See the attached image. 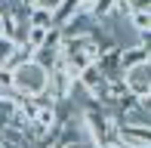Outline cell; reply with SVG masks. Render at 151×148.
<instances>
[{
	"label": "cell",
	"mask_w": 151,
	"mask_h": 148,
	"mask_svg": "<svg viewBox=\"0 0 151 148\" xmlns=\"http://www.w3.org/2000/svg\"><path fill=\"white\" fill-rule=\"evenodd\" d=\"M12 83H16L19 93H25V96L34 99V96H40V93H46V86H50V71L31 59V62L12 68Z\"/></svg>",
	"instance_id": "cell-1"
},
{
	"label": "cell",
	"mask_w": 151,
	"mask_h": 148,
	"mask_svg": "<svg viewBox=\"0 0 151 148\" xmlns=\"http://www.w3.org/2000/svg\"><path fill=\"white\" fill-rule=\"evenodd\" d=\"M117 136H120L123 145H133V148L151 145V124H145V120H129V124H120Z\"/></svg>",
	"instance_id": "cell-2"
},
{
	"label": "cell",
	"mask_w": 151,
	"mask_h": 148,
	"mask_svg": "<svg viewBox=\"0 0 151 148\" xmlns=\"http://www.w3.org/2000/svg\"><path fill=\"white\" fill-rule=\"evenodd\" d=\"M96 65H99V71L105 74L108 80L123 77V68H120V46H117V43H114V46H108V50L99 56V62H96Z\"/></svg>",
	"instance_id": "cell-3"
},
{
	"label": "cell",
	"mask_w": 151,
	"mask_h": 148,
	"mask_svg": "<svg viewBox=\"0 0 151 148\" xmlns=\"http://www.w3.org/2000/svg\"><path fill=\"white\" fill-rule=\"evenodd\" d=\"M148 59H151L148 50H142L139 43H133V46H120V68H123V71L139 68V65H145Z\"/></svg>",
	"instance_id": "cell-4"
},
{
	"label": "cell",
	"mask_w": 151,
	"mask_h": 148,
	"mask_svg": "<svg viewBox=\"0 0 151 148\" xmlns=\"http://www.w3.org/2000/svg\"><path fill=\"white\" fill-rule=\"evenodd\" d=\"M74 12H80V0H62L56 9H52V28H62Z\"/></svg>",
	"instance_id": "cell-5"
},
{
	"label": "cell",
	"mask_w": 151,
	"mask_h": 148,
	"mask_svg": "<svg viewBox=\"0 0 151 148\" xmlns=\"http://www.w3.org/2000/svg\"><path fill=\"white\" fill-rule=\"evenodd\" d=\"M34 62L50 71L52 65L59 62V46H40V50H34Z\"/></svg>",
	"instance_id": "cell-6"
},
{
	"label": "cell",
	"mask_w": 151,
	"mask_h": 148,
	"mask_svg": "<svg viewBox=\"0 0 151 148\" xmlns=\"http://www.w3.org/2000/svg\"><path fill=\"white\" fill-rule=\"evenodd\" d=\"M31 59H34V50H31L28 43H19V46H16V52H12V59L3 65V68H19V65L31 62Z\"/></svg>",
	"instance_id": "cell-7"
},
{
	"label": "cell",
	"mask_w": 151,
	"mask_h": 148,
	"mask_svg": "<svg viewBox=\"0 0 151 148\" xmlns=\"http://www.w3.org/2000/svg\"><path fill=\"white\" fill-rule=\"evenodd\" d=\"M46 34H50V28H37V25H28V34H25V43H28L31 50H40V46L46 43Z\"/></svg>",
	"instance_id": "cell-8"
},
{
	"label": "cell",
	"mask_w": 151,
	"mask_h": 148,
	"mask_svg": "<svg viewBox=\"0 0 151 148\" xmlns=\"http://www.w3.org/2000/svg\"><path fill=\"white\" fill-rule=\"evenodd\" d=\"M114 3H117V0H93L90 16L96 19V22H102V19H108V16L114 12Z\"/></svg>",
	"instance_id": "cell-9"
},
{
	"label": "cell",
	"mask_w": 151,
	"mask_h": 148,
	"mask_svg": "<svg viewBox=\"0 0 151 148\" xmlns=\"http://www.w3.org/2000/svg\"><path fill=\"white\" fill-rule=\"evenodd\" d=\"M127 22L133 25V31H136V34H139V31H148V28H151V12H145V9H133Z\"/></svg>",
	"instance_id": "cell-10"
},
{
	"label": "cell",
	"mask_w": 151,
	"mask_h": 148,
	"mask_svg": "<svg viewBox=\"0 0 151 148\" xmlns=\"http://www.w3.org/2000/svg\"><path fill=\"white\" fill-rule=\"evenodd\" d=\"M28 22L37 25V28H52V12L50 9H40V6H34L28 12Z\"/></svg>",
	"instance_id": "cell-11"
},
{
	"label": "cell",
	"mask_w": 151,
	"mask_h": 148,
	"mask_svg": "<svg viewBox=\"0 0 151 148\" xmlns=\"http://www.w3.org/2000/svg\"><path fill=\"white\" fill-rule=\"evenodd\" d=\"M16 46H19V43H16L12 37H6V34L0 37V68H3V65L9 62V59H12V52H16Z\"/></svg>",
	"instance_id": "cell-12"
},
{
	"label": "cell",
	"mask_w": 151,
	"mask_h": 148,
	"mask_svg": "<svg viewBox=\"0 0 151 148\" xmlns=\"http://www.w3.org/2000/svg\"><path fill=\"white\" fill-rule=\"evenodd\" d=\"M16 90V83H12V68H0V93H9Z\"/></svg>",
	"instance_id": "cell-13"
},
{
	"label": "cell",
	"mask_w": 151,
	"mask_h": 148,
	"mask_svg": "<svg viewBox=\"0 0 151 148\" xmlns=\"http://www.w3.org/2000/svg\"><path fill=\"white\" fill-rule=\"evenodd\" d=\"M129 12H133V0H117L111 16H123V19H129Z\"/></svg>",
	"instance_id": "cell-14"
},
{
	"label": "cell",
	"mask_w": 151,
	"mask_h": 148,
	"mask_svg": "<svg viewBox=\"0 0 151 148\" xmlns=\"http://www.w3.org/2000/svg\"><path fill=\"white\" fill-rule=\"evenodd\" d=\"M136 43H139L142 50H148V56H151V28L148 31H139V40H136Z\"/></svg>",
	"instance_id": "cell-15"
},
{
	"label": "cell",
	"mask_w": 151,
	"mask_h": 148,
	"mask_svg": "<svg viewBox=\"0 0 151 148\" xmlns=\"http://www.w3.org/2000/svg\"><path fill=\"white\" fill-rule=\"evenodd\" d=\"M139 108L142 111H151V90L145 93V96H139Z\"/></svg>",
	"instance_id": "cell-16"
},
{
	"label": "cell",
	"mask_w": 151,
	"mask_h": 148,
	"mask_svg": "<svg viewBox=\"0 0 151 148\" xmlns=\"http://www.w3.org/2000/svg\"><path fill=\"white\" fill-rule=\"evenodd\" d=\"M59 3H62V0H37V6H40V9H50V12L56 9Z\"/></svg>",
	"instance_id": "cell-17"
},
{
	"label": "cell",
	"mask_w": 151,
	"mask_h": 148,
	"mask_svg": "<svg viewBox=\"0 0 151 148\" xmlns=\"http://www.w3.org/2000/svg\"><path fill=\"white\" fill-rule=\"evenodd\" d=\"M6 22H9V16H6V12H3V9H0V37H3V34H6Z\"/></svg>",
	"instance_id": "cell-18"
},
{
	"label": "cell",
	"mask_w": 151,
	"mask_h": 148,
	"mask_svg": "<svg viewBox=\"0 0 151 148\" xmlns=\"http://www.w3.org/2000/svg\"><path fill=\"white\" fill-rule=\"evenodd\" d=\"M142 148H151V145H142Z\"/></svg>",
	"instance_id": "cell-19"
}]
</instances>
